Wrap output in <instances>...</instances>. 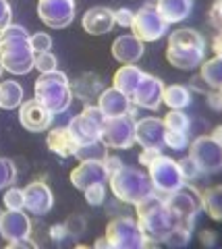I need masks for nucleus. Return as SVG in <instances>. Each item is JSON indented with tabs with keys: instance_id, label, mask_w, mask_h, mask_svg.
Wrapping results in <instances>:
<instances>
[{
	"instance_id": "f257e3e1",
	"label": "nucleus",
	"mask_w": 222,
	"mask_h": 249,
	"mask_svg": "<svg viewBox=\"0 0 222 249\" xmlns=\"http://www.w3.org/2000/svg\"><path fill=\"white\" fill-rule=\"evenodd\" d=\"M135 216L145 237V247L162 245L166 235L177 224L172 214L168 212L164 197L158 196L156 191H152L148 197H143L139 204H135Z\"/></svg>"
},
{
	"instance_id": "f03ea898",
	"label": "nucleus",
	"mask_w": 222,
	"mask_h": 249,
	"mask_svg": "<svg viewBox=\"0 0 222 249\" xmlns=\"http://www.w3.org/2000/svg\"><path fill=\"white\" fill-rule=\"evenodd\" d=\"M205 40L193 27H183L168 36L166 42V60L179 71H193L204 62Z\"/></svg>"
},
{
	"instance_id": "7ed1b4c3",
	"label": "nucleus",
	"mask_w": 222,
	"mask_h": 249,
	"mask_svg": "<svg viewBox=\"0 0 222 249\" xmlns=\"http://www.w3.org/2000/svg\"><path fill=\"white\" fill-rule=\"evenodd\" d=\"M34 50L29 46V31L23 25H11L0 31V58L4 71L27 75L34 69Z\"/></svg>"
},
{
	"instance_id": "20e7f679",
	"label": "nucleus",
	"mask_w": 222,
	"mask_h": 249,
	"mask_svg": "<svg viewBox=\"0 0 222 249\" xmlns=\"http://www.w3.org/2000/svg\"><path fill=\"white\" fill-rule=\"evenodd\" d=\"M35 100L42 102L52 114H63L68 110V106L73 102V89L68 83L67 75L63 71H50L42 73L35 79Z\"/></svg>"
},
{
	"instance_id": "39448f33",
	"label": "nucleus",
	"mask_w": 222,
	"mask_h": 249,
	"mask_svg": "<svg viewBox=\"0 0 222 249\" xmlns=\"http://www.w3.org/2000/svg\"><path fill=\"white\" fill-rule=\"evenodd\" d=\"M108 183L114 197L120 199L122 204H133V206L139 204L143 197H148L154 191L148 173H143L141 168L125 166V164L108 177Z\"/></svg>"
},
{
	"instance_id": "423d86ee",
	"label": "nucleus",
	"mask_w": 222,
	"mask_h": 249,
	"mask_svg": "<svg viewBox=\"0 0 222 249\" xmlns=\"http://www.w3.org/2000/svg\"><path fill=\"white\" fill-rule=\"evenodd\" d=\"M168 212L172 214L174 222L185 224V227H195L197 214L202 212V191L193 183H185L174 193L164 197Z\"/></svg>"
},
{
	"instance_id": "0eeeda50",
	"label": "nucleus",
	"mask_w": 222,
	"mask_h": 249,
	"mask_svg": "<svg viewBox=\"0 0 222 249\" xmlns=\"http://www.w3.org/2000/svg\"><path fill=\"white\" fill-rule=\"evenodd\" d=\"M148 175H150V181L152 187L158 196H171L177 189H181L185 181H183V175H181V168H179V162L172 160L171 156H164L160 154L158 158L152 162L148 166Z\"/></svg>"
},
{
	"instance_id": "6e6552de",
	"label": "nucleus",
	"mask_w": 222,
	"mask_h": 249,
	"mask_svg": "<svg viewBox=\"0 0 222 249\" xmlns=\"http://www.w3.org/2000/svg\"><path fill=\"white\" fill-rule=\"evenodd\" d=\"M106 239L112 249H141L145 247V237L137 218L119 216L112 218L106 227Z\"/></svg>"
},
{
	"instance_id": "1a4fd4ad",
	"label": "nucleus",
	"mask_w": 222,
	"mask_h": 249,
	"mask_svg": "<svg viewBox=\"0 0 222 249\" xmlns=\"http://www.w3.org/2000/svg\"><path fill=\"white\" fill-rule=\"evenodd\" d=\"M106 114L100 110L98 104H87L83 108V112L73 116L68 123V131L75 137V142L79 145L94 143L102 137V127H104Z\"/></svg>"
},
{
	"instance_id": "9d476101",
	"label": "nucleus",
	"mask_w": 222,
	"mask_h": 249,
	"mask_svg": "<svg viewBox=\"0 0 222 249\" xmlns=\"http://www.w3.org/2000/svg\"><path fill=\"white\" fill-rule=\"evenodd\" d=\"M102 142L110 150H129L135 142V119L131 114L106 116L102 127Z\"/></svg>"
},
{
	"instance_id": "9b49d317",
	"label": "nucleus",
	"mask_w": 222,
	"mask_h": 249,
	"mask_svg": "<svg viewBox=\"0 0 222 249\" xmlns=\"http://www.w3.org/2000/svg\"><path fill=\"white\" fill-rule=\"evenodd\" d=\"M189 158L195 162L204 175L222 170V145L212 135H200L189 143Z\"/></svg>"
},
{
	"instance_id": "f8f14e48",
	"label": "nucleus",
	"mask_w": 222,
	"mask_h": 249,
	"mask_svg": "<svg viewBox=\"0 0 222 249\" xmlns=\"http://www.w3.org/2000/svg\"><path fill=\"white\" fill-rule=\"evenodd\" d=\"M168 23L162 19V15L158 13L156 6L145 4L133 15L131 31L135 37H139L141 42H158L160 37L166 36Z\"/></svg>"
},
{
	"instance_id": "ddd939ff",
	"label": "nucleus",
	"mask_w": 222,
	"mask_h": 249,
	"mask_svg": "<svg viewBox=\"0 0 222 249\" xmlns=\"http://www.w3.org/2000/svg\"><path fill=\"white\" fill-rule=\"evenodd\" d=\"M77 4L75 0H37V17L52 29H65L73 23Z\"/></svg>"
},
{
	"instance_id": "4468645a",
	"label": "nucleus",
	"mask_w": 222,
	"mask_h": 249,
	"mask_svg": "<svg viewBox=\"0 0 222 249\" xmlns=\"http://www.w3.org/2000/svg\"><path fill=\"white\" fill-rule=\"evenodd\" d=\"M56 114H52L48 108L37 100H23L19 106V121L27 131L32 133H42V131H50V124L54 121Z\"/></svg>"
},
{
	"instance_id": "2eb2a0df",
	"label": "nucleus",
	"mask_w": 222,
	"mask_h": 249,
	"mask_svg": "<svg viewBox=\"0 0 222 249\" xmlns=\"http://www.w3.org/2000/svg\"><path fill=\"white\" fill-rule=\"evenodd\" d=\"M162 91H164V83L158 77L143 73V79L139 81L135 93L131 96V102L137 108H143V110H158L162 106Z\"/></svg>"
},
{
	"instance_id": "dca6fc26",
	"label": "nucleus",
	"mask_w": 222,
	"mask_h": 249,
	"mask_svg": "<svg viewBox=\"0 0 222 249\" xmlns=\"http://www.w3.org/2000/svg\"><path fill=\"white\" fill-rule=\"evenodd\" d=\"M108 177L110 175L102 160H81L71 170V183L79 191H85L87 187L98 185V183H108Z\"/></svg>"
},
{
	"instance_id": "f3484780",
	"label": "nucleus",
	"mask_w": 222,
	"mask_h": 249,
	"mask_svg": "<svg viewBox=\"0 0 222 249\" xmlns=\"http://www.w3.org/2000/svg\"><path fill=\"white\" fill-rule=\"evenodd\" d=\"M32 232V220L23 210H4L0 214V237L6 243L25 239Z\"/></svg>"
},
{
	"instance_id": "a211bd4d",
	"label": "nucleus",
	"mask_w": 222,
	"mask_h": 249,
	"mask_svg": "<svg viewBox=\"0 0 222 249\" xmlns=\"http://www.w3.org/2000/svg\"><path fill=\"white\" fill-rule=\"evenodd\" d=\"M164 121L156 116H145V119L135 121V142L141 147H154L162 150L164 147Z\"/></svg>"
},
{
	"instance_id": "6ab92c4d",
	"label": "nucleus",
	"mask_w": 222,
	"mask_h": 249,
	"mask_svg": "<svg viewBox=\"0 0 222 249\" xmlns=\"http://www.w3.org/2000/svg\"><path fill=\"white\" fill-rule=\"evenodd\" d=\"M23 193H25V210L32 216H46L54 206V196L44 181L29 183Z\"/></svg>"
},
{
	"instance_id": "aec40b11",
	"label": "nucleus",
	"mask_w": 222,
	"mask_h": 249,
	"mask_svg": "<svg viewBox=\"0 0 222 249\" xmlns=\"http://www.w3.org/2000/svg\"><path fill=\"white\" fill-rule=\"evenodd\" d=\"M143 56V42L133 34L119 36L112 42V58L119 60L120 65H135Z\"/></svg>"
},
{
	"instance_id": "412c9836",
	"label": "nucleus",
	"mask_w": 222,
	"mask_h": 249,
	"mask_svg": "<svg viewBox=\"0 0 222 249\" xmlns=\"http://www.w3.org/2000/svg\"><path fill=\"white\" fill-rule=\"evenodd\" d=\"M81 25L89 36H104L114 27V11L108 6H91L83 15Z\"/></svg>"
},
{
	"instance_id": "4be33fe9",
	"label": "nucleus",
	"mask_w": 222,
	"mask_h": 249,
	"mask_svg": "<svg viewBox=\"0 0 222 249\" xmlns=\"http://www.w3.org/2000/svg\"><path fill=\"white\" fill-rule=\"evenodd\" d=\"M98 106L106 116H120V114H131L133 102L127 93L119 91L117 88L102 89V93L98 96Z\"/></svg>"
},
{
	"instance_id": "5701e85b",
	"label": "nucleus",
	"mask_w": 222,
	"mask_h": 249,
	"mask_svg": "<svg viewBox=\"0 0 222 249\" xmlns=\"http://www.w3.org/2000/svg\"><path fill=\"white\" fill-rule=\"evenodd\" d=\"M46 145H48L50 152H54L56 156H60V158H71L79 147V143L75 142V137L71 135L68 127L52 129L48 133V137H46Z\"/></svg>"
},
{
	"instance_id": "b1692460",
	"label": "nucleus",
	"mask_w": 222,
	"mask_h": 249,
	"mask_svg": "<svg viewBox=\"0 0 222 249\" xmlns=\"http://www.w3.org/2000/svg\"><path fill=\"white\" fill-rule=\"evenodd\" d=\"M154 6L168 25H172L189 17L193 11V0H156Z\"/></svg>"
},
{
	"instance_id": "393cba45",
	"label": "nucleus",
	"mask_w": 222,
	"mask_h": 249,
	"mask_svg": "<svg viewBox=\"0 0 222 249\" xmlns=\"http://www.w3.org/2000/svg\"><path fill=\"white\" fill-rule=\"evenodd\" d=\"M141 79H143V71H141L139 67H135V65H122L119 71L114 73V77H112V88H117L119 91L127 93V96L131 98Z\"/></svg>"
},
{
	"instance_id": "a878e982",
	"label": "nucleus",
	"mask_w": 222,
	"mask_h": 249,
	"mask_svg": "<svg viewBox=\"0 0 222 249\" xmlns=\"http://www.w3.org/2000/svg\"><path fill=\"white\" fill-rule=\"evenodd\" d=\"M162 104H166L171 110H183L191 104V91L189 88L181 83H172V85H164L162 91Z\"/></svg>"
},
{
	"instance_id": "bb28decb",
	"label": "nucleus",
	"mask_w": 222,
	"mask_h": 249,
	"mask_svg": "<svg viewBox=\"0 0 222 249\" xmlns=\"http://www.w3.org/2000/svg\"><path fill=\"white\" fill-rule=\"evenodd\" d=\"M23 96H25V91H23V85L17 83V81H0V108H4V110H15V108H19L23 104Z\"/></svg>"
},
{
	"instance_id": "cd10ccee",
	"label": "nucleus",
	"mask_w": 222,
	"mask_h": 249,
	"mask_svg": "<svg viewBox=\"0 0 222 249\" xmlns=\"http://www.w3.org/2000/svg\"><path fill=\"white\" fill-rule=\"evenodd\" d=\"M202 210L208 212L212 220L222 222V185H212L202 191Z\"/></svg>"
},
{
	"instance_id": "c85d7f7f",
	"label": "nucleus",
	"mask_w": 222,
	"mask_h": 249,
	"mask_svg": "<svg viewBox=\"0 0 222 249\" xmlns=\"http://www.w3.org/2000/svg\"><path fill=\"white\" fill-rule=\"evenodd\" d=\"M71 89L89 104L91 100H98V96L102 93V79H98L96 75L87 73V75L79 77V79L75 81V88H71Z\"/></svg>"
},
{
	"instance_id": "c756f323",
	"label": "nucleus",
	"mask_w": 222,
	"mask_h": 249,
	"mask_svg": "<svg viewBox=\"0 0 222 249\" xmlns=\"http://www.w3.org/2000/svg\"><path fill=\"white\" fill-rule=\"evenodd\" d=\"M200 75L212 89L222 88V56H214L200 65Z\"/></svg>"
},
{
	"instance_id": "7c9ffc66",
	"label": "nucleus",
	"mask_w": 222,
	"mask_h": 249,
	"mask_svg": "<svg viewBox=\"0 0 222 249\" xmlns=\"http://www.w3.org/2000/svg\"><path fill=\"white\" fill-rule=\"evenodd\" d=\"M108 150L110 147L106 145L102 139H98L94 143H87V145H79L77 152H75V158L79 162L81 160H104L108 156Z\"/></svg>"
},
{
	"instance_id": "2f4dec72",
	"label": "nucleus",
	"mask_w": 222,
	"mask_h": 249,
	"mask_svg": "<svg viewBox=\"0 0 222 249\" xmlns=\"http://www.w3.org/2000/svg\"><path fill=\"white\" fill-rule=\"evenodd\" d=\"M191 235H193V229L191 227H185V224H174L172 231L166 235L162 245H166V247H185V245H189Z\"/></svg>"
},
{
	"instance_id": "473e14b6",
	"label": "nucleus",
	"mask_w": 222,
	"mask_h": 249,
	"mask_svg": "<svg viewBox=\"0 0 222 249\" xmlns=\"http://www.w3.org/2000/svg\"><path fill=\"white\" fill-rule=\"evenodd\" d=\"M164 127L172 131H183V133H191V119L183 110H171L164 116Z\"/></svg>"
},
{
	"instance_id": "72a5a7b5",
	"label": "nucleus",
	"mask_w": 222,
	"mask_h": 249,
	"mask_svg": "<svg viewBox=\"0 0 222 249\" xmlns=\"http://www.w3.org/2000/svg\"><path fill=\"white\" fill-rule=\"evenodd\" d=\"M17 181V166L11 158H0V189H6Z\"/></svg>"
},
{
	"instance_id": "f704fd0d",
	"label": "nucleus",
	"mask_w": 222,
	"mask_h": 249,
	"mask_svg": "<svg viewBox=\"0 0 222 249\" xmlns=\"http://www.w3.org/2000/svg\"><path fill=\"white\" fill-rule=\"evenodd\" d=\"M34 69H37L40 73L56 71V69H58V60H56V56L50 50L48 52H37L34 56Z\"/></svg>"
},
{
	"instance_id": "c9c22d12",
	"label": "nucleus",
	"mask_w": 222,
	"mask_h": 249,
	"mask_svg": "<svg viewBox=\"0 0 222 249\" xmlns=\"http://www.w3.org/2000/svg\"><path fill=\"white\" fill-rule=\"evenodd\" d=\"M189 133H183V131H172L166 129L164 133V145H168L171 150H185L189 147Z\"/></svg>"
},
{
	"instance_id": "e433bc0d",
	"label": "nucleus",
	"mask_w": 222,
	"mask_h": 249,
	"mask_svg": "<svg viewBox=\"0 0 222 249\" xmlns=\"http://www.w3.org/2000/svg\"><path fill=\"white\" fill-rule=\"evenodd\" d=\"M4 206L6 210H25V193L19 187H9L4 193Z\"/></svg>"
},
{
	"instance_id": "4c0bfd02",
	"label": "nucleus",
	"mask_w": 222,
	"mask_h": 249,
	"mask_svg": "<svg viewBox=\"0 0 222 249\" xmlns=\"http://www.w3.org/2000/svg\"><path fill=\"white\" fill-rule=\"evenodd\" d=\"M177 162H179V168H181V175H183V181L185 183H195L200 177H204V173L197 168V164L189 158V156L183 160H177Z\"/></svg>"
},
{
	"instance_id": "58836bf2",
	"label": "nucleus",
	"mask_w": 222,
	"mask_h": 249,
	"mask_svg": "<svg viewBox=\"0 0 222 249\" xmlns=\"http://www.w3.org/2000/svg\"><path fill=\"white\" fill-rule=\"evenodd\" d=\"M29 46H32L34 54L37 52H48L52 48V37L44 31H35V34H29Z\"/></svg>"
},
{
	"instance_id": "ea45409f",
	"label": "nucleus",
	"mask_w": 222,
	"mask_h": 249,
	"mask_svg": "<svg viewBox=\"0 0 222 249\" xmlns=\"http://www.w3.org/2000/svg\"><path fill=\"white\" fill-rule=\"evenodd\" d=\"M83 193H85V199H87L89 206H102L104 199H106V187H104V183L91 185Z\"/></svg>"
},
{
	"instance_id": "a19ab883",
	"label": "nucleus",
	"mask_w": 222,
	"mask_h": 249,
	"mask_svg": "<svg viewBox=\"0 0 222 249\" xmlns=\"http://www.w3.org/2000/svg\"><path fill=\"white\" fill-rule=\"evenodd\" d=\"M65 227H67V232L71 237H79L85 232V218L79 216V214H73L71 218H67V222H65Z\"/></svg>"
},
{
	"instance_id": "79ce46f5",
	"label": "nucleus",
	"mask_w": 222,
	"mask_h": 249,
	"mask_svg": "<svg viewBox=\"0 0 222 249\" xmlns=\"http://www.w3.org/2000/svg\"><path fill=\"white\" fill-rule=\"evenodd\" d=\"M133 15H135V13H133L131 9H119V11H114V25L125 27V29H131Z\"/></svg>"
},
{
	"instance_id": "37998d69",
	"label": "nucleus",
	"mask_w": 222,
	"mask_h": 249,
	"mask_svg": "<svg viewBox=\"0 0 222 249\" xmlns=\"http://www.w3.org/2000/svg\"><path fill=\"white\" fill-rule=\"evenodd\" d=\"M11 19H13V11L9 0H0V31L11 25Z\"/></svg>"
},
{
	"instance_id": "c03bdc74",
	"label": "nucleus",
	"mask_w": 222,
	"mask_h": 249,
	"mask_svg": "<svg viewBox=\"0 0 222 249\" xmlns=\"http://www.w3.org/2000/svg\"><path fill=\"white\" fill-rule=\"evenodd\" d=\"M210 23L222 34V0H216L210 9Z\"/></svg>"
},
{
	"instance_id": "a18cd8bd",
	"label": "nucleus",
	"mask_w": 222,
	"mask_h": 249,
	"mask_svg": "<svg viewBox=\"0 0 222 249\" xmlns=\"http://www.w3.org/2000/svg\"><path fill=\"white\" fill-rule=\"evenodd\" d=\"M160 154H162V150H154V147H143V152L139 154V162H141V166H150L152 162H154Z\"/></svg>"
},
{
	"instance_id": "49530a36",
	"label": "nucleus",
	"mask_w": 222,
	"mask_h": 249,
	"mask_svg": "<svg viewBox=\"0 0 222 249\" xmlns=\"http://www.w3.org/2000/svg\"><path fill=\"white\" fill-rule=\"evenodd\" d=\"M67 237H71V235L67 232L65 224H54V227L50 229V239L54 241V243H63V239H67Z\"/></svg>"
},
{
	"instance_id": "de8ad7c7",
	"label": "nucleus",
	"mask_w": 222,
	"mask_h": 249,
	"mask_svg": "<svg viewBox=\"0 0 222 249\" xmlns=\"http://www.w3.org/2000/svg\"><path fill=\"white\" fill-rule=\"evenodd\" d=\"M191 88H193V89H197L200 93H205V96H208V93L212 91V88H210L208 83H205V79H204L202 75H195L193 79H191Z\"/></svg>"
},
{
	"instance_id": "09e8293b",
	"label": "nucleus",
	"mask_w": 222,
	"mask_h": 249,
	"mask_svg": "<svg viewBox=\"0 0 222 249\" xmlns=\"http://www.w3.org/2000/svg\"><path fill=\"white\" fill-rule=\"evenodd\" d=\"M104 162V166H106V170H108V175H112L114 170H119L120 166H122V160L120 158H117V156H106V158L102 160Z\"/></svg>"
},
{
	"instance_id": "8fccbe9b",
	"label": "nucleus",
	"mask_w": 222,
	"mask_h": 249,
	"mask_svg": "<svg viewBox=\"0 0 222 249\" xmlns=\"http://www.w3.org/2000/svg\"><path fill=\"white\" fill-rule=\"evenodd\" d=\"M205 98H208V104H210L212 110H216V112L222 110V98H220V91L218 89H212Z\"/></svg>"
},
{
	"instance_id": "3c124183",
	"label": "nucleus",
	"mask_w": 222,
	"mask_h": 249,
	"mask_svg": "<svg viewBox=\"0 0 222 249\" xmlns=\"http://www.w3.org/2000/svg\"><path fill=\"white\" fill-rule=\"evenodd\" d=\"M200 241H202V245H205V247H214L218 243V237H216V232L214 231H204L200 235Z\"/></svg>"
},
{
	"instance_id": "603ef678",
	"label": "nucleus",
	"mask_w": 222,
	"mask_h": 249,
	"mask_svg": "<svg viewBox=\"0 0 222 249\" xmlns=\"http://www.w3.org/2000/svg\"><path fill=\"white\" fill-rule=\"evenodd\" d=\"M19 247L35 249V241H32L29 237H25V239H19V241H13V243H9V249H19Z\"/></svg>"
},
{
	"instance_id": "864d4df0",
	"label": "nucleus",
	"mask_w": 222,
	"mask_h": 249,
	"mask_svg": "<svg viewBox=\"0 0 222 249\" xmlns=\"http://www.w3.org/2000/svg\"><path fill=\"white\" fill-rule=\"evenodd\" d=\"M212 48H214V56H222V34H218L212 42Z\"/></svg>"
},
{
	"instance_id": "5fc2aeb1",
	"label": "nucleus",
	"mask_w": 222,
	"mask_h": 249,
	"mask_svg": "<svg viewBox=\"0 0 222 249\" xmlns=\"http://www.w3.org/2000/svg\"><path fill=\"white\" fill-rule=\"evenodd\" d=\"M212 137L216 139V142H218V143L222 145V124H220V127H216V129L212 131Z\"/></svg>"
},
{
	"instance_id": "6e6d98bb",
	"label": "nucleus",
	"mask_w": 222,
	"mask_h": 249,
	"mask_svg": "<svg viewBox=\"0 0 222 249\" xmlns=\"http://www.w3.org/2000/svg\"><path fill=\"white\" fill-rule=\"evenodd\" d=\"M94 247H98V249H100V247H110V243H108V239H96V243H94Z\"/></svg>"
},
{
	"instance_id": "4d7b16f0",
	"label": "nucleus",
	"mask_w": 222,
	"mask_h": 249,
	"mask_svg": "<svg viewBox=\"0 0 222 249\" xmlns=\"http://www.w3.org/2000/svg\"><path fill=\"white\" fill-rule=\"evenodd\" d=\"M2 73H4V67H2V58H0V77H2Z\"/></svg>"
},
{
	"instance_id": "13d9d810",
	"label": "nucleus",
	"mask_w": 222,
	"mask_h": 249,
	"mask_svg": "<svg viewBox=\"0 0 222 249\" xmlns=\"http://www.w3.org/2000/svg\"><path fill=\"white\" fill-rule=\"evenodd\" d=\"M218 91H220V98H222V88H220V89H218Z\"/></svg>"
}]
</instances>
